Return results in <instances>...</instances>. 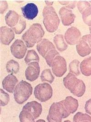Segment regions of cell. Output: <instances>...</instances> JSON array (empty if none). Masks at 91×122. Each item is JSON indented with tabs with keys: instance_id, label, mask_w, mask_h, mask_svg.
Segmentation results:
<instances>
[{
	"instance_id": "1",
	"label": "cell",
	"mask_w": 91,
	"mask_h": 122,
	"mask_svg": "<svg viewBox=\"0 0 91 122\" xmlns=\"http://www.w3.org/2000/svg\"><path fill=\"white\" fill-rule=\"evenodd\" d=\"M45 35L42 25L38 24H33L22 37V39L26 43L28 48H31L35 44L39 43Z\"/></svg>"
},
{
	"instance_id": "2",
	"label": "cell",
	"mask_w": 91,
	"mask_h": 122,
	"mask_svg": "<svg viewBox=\"0 0 91 122\" xmlns=\"http://www.w3.org/2000/svg\"><path fill=\"white\" fill-rule=\"evenodd\" d=\"M63 82L65 87L76 97H81L85 93L86 86L83 81L77 78L71 73H68L64 78Z\"/></svg>"
},
{
	"instance_id": "3",
	"label": "cell",
	"mask_w": 91,
	"mask_h": 122,
	"mask_svg": "<svg viewBox=\"0 0 91 122\" xmlns=\"http://www.w3.org/2000/svg\"><path fill=\"white\" fill-rule=\"evenodd\" d=\"M43 23L48 32L53 33L58 29L60 20L53 6H45L43 10Z\"/></svg>"
},
{
	"instance_id": "4",
	"label": "cell",
	"mask_w": 91,
	"mask_h": 122,
	"mask_svg": "<svg viewBox=\"0 0 91 122\" xmlns=\"http://www.w3.org/2000/svg\"><path fill=\"white\" fill-rule=\"evenodd\" d=\"M70 115V113L66 110L62 100L52 104L47 118L49 122H61L62 119L67 118Z\"/></svg>"
},
{
	"instance_id": "5",
	"label": "cell",
	"mask_w": 91,
	"mask_h": 122,
	"mask_svg": "<svg viewBox=\"0 0 91 122\" xmlns=\"http://www.w3.org/2000/svg\"><path fill=\"white\" fill-rule=\"evenodd\" d=\"M33 88L30 83L22 80L17 85L14 92V97L19 104H22L26 102L32 94Z\"/></svg>"
},
{
	"instance_id": "6",
	"label": "cell",
	"mask_w": 91,
	"mask_h": 122,
	"mask_svg": "<svg viewBox=\"0 0 91 122\" xmlns=\"http://www.w3.org/2000/svg\"><path fill=\"white\" fill-rule=\"evenodd\" d=\"M34 94L35 98L41 102H46L52 96V88L48 83L40 84L35 87Z\"/></svg>"
},
{
	"instance_id": "7",
	"label": "cell",
	"mask_w": 91,
	"mask_h": 122,
	"mask_svg": "<svg viewBox=\"0 0 91 122\" xmlns=\"http://www.w3.org/2000/svg\"><path fill=\"white\" fill-rule=\"evenodd\" d=\"M51 67L56 77H61L67 72V62L63 57L58 55L53 59Z\"/></svg>"
},
{
	"instance_id": "8",
	"label": "cell",
	"mask_w": 91,
	"mask_h": 122,
	"mask_svg": "<svg viewBox=\"0 0 91 122\" xmlns=\"http://www.w3.org/2000/svg\"><path fill=\"white\" fill-rule=\"evenodd\" d=\"M81 33L78 28L71 27L67 30L64 38L68 44L74 46L78 43L81 40Z\"/></svg>"
},
{
	"instance_id": "9",
	"label": "cell",
	"mask_w": 91,
	"mask_h": 122,
	"mask_svg": "<svg viewBox=\"0 0 91 122\" xmlns=\"http://www.w3.org/2000/svg\"><path fill=\"white\" fill-rule=\"evenodd\" d=\"M11 51L12 55L19 59H22L26 55L27 48L24 42L21 40L17 39L11 46Z\"/></svg>"
},
{
	"instance_id": "10",
	"label": "cell",
	"mask_w": 91,
	"mask_h": 122,
	"mask_svg": "<svg viewBox=\"0 0 91 122\" xmlns=\"http://www.w3.org/2000/svg\"><path fill=\"white\" fill-rule=\"evenodd\" d=\"M28 66L25 71V76L27 80L30 82L35 81L39 76L40 67L37 61L31 62L27 64Z\"/></svg>"
},
{
	"instance_id": "11",
	"label": "cell",
	"mask_w": 91,
	"mask_h": 122,
	"mask_svg": "<svg viewBox=\"0 0 91 122\" xmlns=\"http://www.w3.org/2000/svg\"><path fill=\"white\" fill-rule=\"evenodd\" d=\"M59 14L63 25L69 26L74 22L76 16L71 10L65 6L61 7L59 11Z\"/></svg>"
},
{
	"instance_id": "12",
	"label": "cell",
	"mask_w": 91,
	"mask_h": 122,
	"mask_svg": "<svg viewBox=\"0 0 91 122\" xmlns=\"http://www.w3.org/2000/svg\"><path fill=\"white\" fill-rule=\"evenodd\" d=\"M14 31L7 26H2L0 28V39L1 43L8 46L15 38Z\"/></svg>"
},
{
	"instance_id": "13",
	"label": "cell",
	"mask_w": 91,
	"mask_h": 122,
	"mask_svg": "<svg viewBox=\"0 0 91 122\" xmlns=\"http://www.w3.org/2000/svg\"><path fill=\"white\" fill-rule=\"evenodd\" d=\"M21 10L23 17L29 20H33L36 18L38 13V7L33 3H27L21 8Z\"/></svg>"
},
{
	"instance_id": "14",
	"label": "cell",
	"mask_w": 91,
	"mask_h": 122,
	"mask_svg": "<svg viewBox=\"0 0 91 122\" xmlns=\"http://www.w3.org/2000/svg\"><path fill=\"white\" fill-rule=\"evenodd\" d=\"M18 83L17 78L13 74H10L6 76L3 80L2 85L5 90L10 93H13Z\"/></svg>"
},
{
	"instance_id": "15",
	"label": "cell",
	"mask_w": 91,
	"mask_h": 122,
	"mask_svg": "<svg viewBox=\"0 0 91 122\" xmlns=\"http://www.w3.org/2000/svg\"><path fill=\"white\" fill-rule=\"evenodd\" d=\"M36 49L39 53L45 58V56L51 50L56 49L53 44L47 39H43L37 44Z\"/></svg>"
},
{
	"instance_id": "16",
	"label": "cell",
	"mask_w": 91,
	"mask_h": 122,
	"mask_svg": "<svg viewBox=\"0 0 91 122\" xmlns=\"http://www.w3.org/2000/svg\"><path fill=\"white\" fill-rule=\"evenodd\" d=\"M22 109L29 111L33 116L35 119L40 116L43 111L42 105L35 101L27 103Z\"/></svg>"
},
{
	"instance_id": "17",
	"label": "cell",
	"mask_w": 91,
	"mask_h": 122,
	"mask_svg": "<svg viewBox=\"0 0 91 122\" xmlns=\"http://www.w3.org/2000/svg\"><path fill=\"white\" fill-rule=\"evenodd\" d=\"M63 103L66 110L70 114L75 112L78 107V101L71 96L67 97L63 100Z\"/></svg>"
},
{
	"instance_id": "18",
	"label": "cell",
	"mask_w": 91,
	"mask_h": 122,
	"mask_svg": "<svg viewBox=\"0 0 91 122\" xmlns=\"http://www.w3.org/2000/svg\"><path fill=\"white\" fill-rule=\"evenodd\" d=\"M20 16L17 12L14 11H9L5 16V21L6 25L12 28L15 27L18 24Z\"/></svg>"
},
{
	"instance_id": "19",
	"label": "cell",
	"mask_w": 91,
	"mask_h": 122,
	"mask_svg": "<svg viewBox=\"0 0 91 122\" xmlns=\"http://www.w3.org/2000/svg\"><path fill=\"white\" fill-rule=\"evenodd\" d=\"M76 50L79 56L85 57L89 55L91 52V48L86 41L81 39L76 45Z\"/></svg>"
},
{
	"instance_id": "20",
	"label": "cell",
	"mask_w": 91,
	"mask_h": 122,
	"mask_svg": "<svg viewBox=\"0 0 91 122\" xmlns=\"http://www.w3.org/2000/svg\"><path fill=\"white\" fill-rule=\"evenodd\" d=\"M80 70L82 73L85 76L91 75V56L85 58L81 62Z\"/></svg>"
},
{
	"instance_id": "21",
	"label": "cell",
	"mask_w": 91,
	"mask_h": 122,
	"mask_svg": "<svg viewBox=\"0 0 91 122\" xmlns=\"http://www.w3.org/2000/svg\"><path fill=\"white\" fill-rule=\"evenodd\" d=\"M53 42L57 49L61 52L66 51L68 47L62 35H56L53 38Z\"/></svg>"
},
{
	"instance_id": "22",
	"label": "cell",
	"mask_w": 91,
	"mask_h": 122,
	"mask_svg": "<svg viewBox=\"0 0 91 122\" xmlns=\"http://www.w3.org/2000/svg\"><path fill=\"white\" fill-rule=\"evenodd\" d=\"M19 64L17 61L11 60L6 63V69L7 73L11 74H17L19 72Z\"/></svg>"
},
{
	"instance_id": "23",
	"label": "cell",
	"mask_w": 91,
	"mask_h": 122,
	"mask_svg": "<svg viewBox=\"0 0 91 122\" xmlns=\"http://www.w3.org/2000/svg\"><path fill=\"white\" fill-rule=\"evenodd\" d=\"M25 62L26 64H28L32 61H35L39 62L40 58L36 51L34 50H28L24 59Z\"/></svg>"
},
{
	"instance_id": "24",
	"label": "cell",
	"mask_w": 91,
	"mask_h": 122,
	"mask_svg": "<svg viewBox=\"0 0 91 122\" xmlns=\"http://www.w3.org/2000/svg\"><path fill=\"white\" fill-rule=\"evenodd\" d=\"M20 122H34L35 118L27 110L23 109L19 115Z\"/></svg>"
},
{
	"instance_id": "25",
	"label": "cell",
	"mask_w": 91,
	"mask_h": 122,
	"mask_svg": "<svg viewBox=\"0 0 91 122\" xmlns=\"http://www.w3.org/2000/svg\"><path fill=\"white\" fill-rule=\"evenodd\" d=\"M41 79L43 82H48L52 84L55 79L50 69H46L43 70L41 75Z\"/></svg>"
},
{
	"instance_id": "26",
	"label": "cell",
	"mask_w": 91,
	"mask_h": 122,
	"mask_svg": "<svg viewBox=\"0 0 91 122\" xmlns=\"http://www.w3.org/2000/svg\"><path fill=\"white\" fill-rule=\"evenodd\" d=\"M26 26V21L22 17L20 16V18L18 24L15 27L12 28V30L16 34L20 35L25 30Z\"/></svg>"
},
{
	"instance_id": "27",
	"label": "cell",
	"mask_w": 91,
	"mask_h": 122,
	"mask_svg": "<svg viewBox=\"0 0 91 122\" xmlns=\"http://www.w3.org/2000/svg\"><path fill=\"white\" fill-rule=\"evenodd\" d=\"M73 121L74 122H91V117L87 113H82L81 112H78L74 116Z\"/></svg>"
},
{
	"instance_id": "28",
	"label": "cell",
	"mask_w": 91,
	"mask_h": 122,
	"mask_svg": "<svg viewBox=\"0 0 91 122\" xmlns=\"http://www.w3.org/2000/svg\"><path fill=\"white\" fill-rule=\"evenodd\" d=\"M79 63L80 61L77 59L72 61L69 65L70 73L74 74L76 76H79L80 74L79 70Z\"/></svg>"
},
{
	"instance_id": "29",
	"label": "cell",
	"mask_w": 91,
	"mask_h": 122,
	"mask_svg": "<svg viewBox=\"0 0 91 122\" xmlns=\"http://www.w3.org/2000/svg\"><path fill=\"white\" fill-rule=\"evenodd\" d=\"M82 18L86 25L91 26V6L87 7L82 13Z\"/></svg>"
},
{
	"instance_id": "30",
	"label": "cell",
	"mask_w": 91,
	"mask_h": 122,
	"mask_svg": "<svg viewBox=\"0 0 91 122\" xmlns=\"http://www.w3.org/2000/svg\"><path fill=\"white\" fill-rule=\"evenodd\" d=\"M58 55H60L59 53L56 49H54L49 51L45 56L44 58L49 67H51V64L53 59L56 56Z\"/></svg>"
},
{
	"instance_id": "31",
	"label": "cell",
	"mask_w": 91,
	"mask_h": 122,
	"mask_svg": "<svg viewBox=\"0 0 91 122\" xmlns=\"http://www.w3.org/2000/svg\"><path fill=\"white\" fill-rule=\"evenodd\" d=\"M0 100L1 107L6 106L10 102L9 95L1 89H0Z\"/></svg>"
},
{
	"instance_id": "32",
	"label": "cell",
	"mask_w": 91,
	"mask_h": 122,
	"mask_svg": "<svg viewBox=\"0 0 91 122\" xmlns=\"http://www.w3.org/2000/svg\"><path fill=\"white\" fill-rule=\"evenodd\" d=\"M90 6H91V5L87 1L81 0L79 1L77 3L78 8L81 14L87 7Z\"/></svg>"
},
{
	"instance_id": "33",
	"label": "cell",
	"mask_w": 91,
	"mask_h": 122,
	"mask_svg": "<svg viewBox=\"0 0 91 122\" xmlns=\"http://www.w3.org/2000/svg\"><path fill=\"white\" fill-rule=\"evenodd\" d=\"M8 3L6 0L0 1V12L1 14H3L8 9Z\"/></svg>"
},
{
	"instance_id": "34",
	"label": "cell",
	"mask_w": 91,
	"mask_h": 122,
	"mask_svg": "<svg viewBox=\"0 0 91 122\" xmlns=\"http://www.w3.org/2000/svg\"><path fill=\"white\" fill-rule=\"evenodd\" d=\"M90 34L88 35H86L82 37L81 39L85 41L90 46L91 48V26L89 27Z\"/></svg>"
},
{
	"instance_id": "35",
	"label": "cell",
	"mask_w": 91,
	"mask_h": 122,
	"mask_svg": "<svg viewBox=\"0 0 91 122\" xmlns=\"http://www.w3.org/2000/svg\"><path fill=\"white\" fill-rule=\"evenodd\" d=\"M86 112L91 115V99L87 101L85 105Z\"/></svg>"
},
{
	"instance_id": "36",
	"label": "cell",
	"mask_w": 91,
	"mask_h": 122,
	"mask_svg": "<svg viewBox=\"0 0 91 122\" xmlns=\"http://www.w3.org/2000/svg\"><path fill=\"white\" fill-rule=\"evenodd\" d=\"M45 2H46V4L47 5V6H52V5L53 3V2H52V1H48H48L46 0Z\"/></svg>"
}]
</instances>
